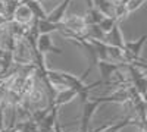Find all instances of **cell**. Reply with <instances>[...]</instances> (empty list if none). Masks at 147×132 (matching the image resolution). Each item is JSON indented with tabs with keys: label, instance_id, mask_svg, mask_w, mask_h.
<instances>
[{
	"label": "cell",
	"instance_id": "obj_2",
	"mask_svg": "<svg viewBox=\"0 0 147 132\" xmlns=\"http://www.w3.org/2000/svg\"><path fill=\"white\" fill-rule=\"evenodd\" d=\"M69 3H71V0H63V2L60 3L53 12H50L49 15H46V21L52 22V23H60L63 21V18H65V12H66Z\"/></svg>",
	"mask_w": 147,
	"mask_h": 132
},
{
	"label": "cell",
	"instance_id": "obj_1",
	"mask_svg": "<svg viewBox=\"0 0 147 132\" xmlns=\"http://www.w3.org/2000/svg\"><path fill=\"white\" fill-rule=\"evenodd\" d=\"M35 52L38 53H49V52H55V53H62V50L59 47L53 46V41L50 40V35L49 34H41L37 37L35 40Z\"/></svg>",
	"mask_w": 147,
	"mask_h": 132
}]
</instances>
